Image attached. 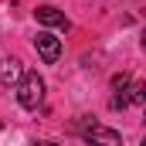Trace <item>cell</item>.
<instances>
[{"instance_id":"obj_4","label":"cell","mask_w":146,"mask_h":146,"mask_svg":"<svg viewBox=\"0 0 146 146\" xmlns=\"http://www.w3.org/2000/svg\"><path fill=\"white\" fill-rule=\"evenodd\" d=\"M34 17H37V24H44V27H58V31H72V21L54 7V3H41L34 10Z\"/></svg>"},{"instance_id":"obj_5","label":"cell","mask_w":146,"mask_h":146,"mask_svg":"<svg viewBox=\"0 0 146 146\" xmlns=\"http://www.w3.org/2000/svg\"><path fill=\"white\" fill-rule=\"evenodd\" d=\"M21 75H24L21 58H0V85H3V88H14V85L21 82Z\"/></svg>"},{"instance_id":"obj_1","label":"cell","mask_w":146,"mask_h":146,"mask_svg":"<svg viewBox=\"0 0 146 146\" xmlns=\"http://www.w3.org/2000/svg\"><path fill=\"white\" fill-rule=\"evenodd\" d=\"M14 88H17V102H21V109H27V112H37V109H41V102H44V78H41L37 72H24L21 82H17Z\"/></svg>"},{"instance_id":"obj_3","label":"cell","mask_w":146,"mask_h":146,"mask_svg":"<svg viewBox=\"0 0 146 146\" xmlns=\"http://www.w3.org/2000/svg\"><path fill=\"white\" fill-rule=\"evenodd\" d=\"M34 51L41 54L44 65H54V61L61 58V37H54L51 31H41V34L34 37Z\"/></svg>"},{"instance_id":"obj_6","label":"cell","mask_w":146,"mask_h":146,"mask_svg":"<svg viewBox=\"0 0 146 146\" xmlns=\"http://www.w3.org/2000/svg\"><path fill=\"white\" fill-rule=\"evenodd\" d=\"M126 102H129V106H143L146 102V85L143 82H129V85H126Z\"/></svg>"},{"instance_id":"obj_2","label":"cell","mask_w":146,"mask_h":146,"mask_svg":"<svg viewBox=\"0 0 146 146\" xmlns=\"http://www.w3.org/2000/svg\"><path fill=\"white\" fill-rule=\"evenodd\" d=\"M75 129H78V136H82V139H88V143L122 146V136H119L115 129H106V126H99V122H78Z\"/></svg>"}]
</instances>
